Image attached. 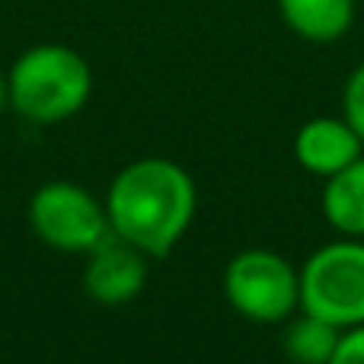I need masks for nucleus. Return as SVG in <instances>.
<instances>
[{"label": "nucleus", "instance_id": "20e7f679", "mask_svg": "<svg viewBox=\"0 0 364 364\" xmlns=\"http://www.w3.org/2000/svg\"><path fill=\"white\" fill-rule=\"evenodd\" d=\"M224 297L252 323H288L301 310V269L272 250H243L224 269Z\"/></svg>", "mask_w": 364, "mask_h": 364}, {"label": "nucleus", "instance_id": "1a4fd4ad", "mask_svg": "<svg viewBox=\"0 0 364 364\" xmlns=\"http://www.w3.org/2000/svg\"><path fill=\"white\" fill-rule=\"evenodd\" d=\"M320 211L339 237L364 240V154L346 170L323 179Z\"/></svg>", "mask_w": 364, "mask_h": 364}, {"label": "nucleus", "instance_id": "0eeeda50", "mask_svg": "<svg viewBox=\"0 0 364 364\" xmlns=\"http://www.w3.org/2000/svg\"><path fill=\"white\" fill-rule=\"evenodd\" d=\"M291 147H294L297 166L320 179H329L333 173L346 170L352 160L364 154V141L342 115H316V119L304 122Z\"/></svg>", "mask_w": 364, "mask_h": 364}, {"label": "nucleus", "instance_id": "f8f14e48", "mask_svg": "<svg viewBox=\"0 0 364 364\" xmlns=\"http://www.w3.org/2000/svg\"><path fill=\"white\" fill-rule=\"evenodd\" d=\"M329 364H364V326L346 329L339 336V346H336Z\"/></svg>", "mask_w": 364, "mask_h": 364}, {"label": "nucleus", "instance_id": "39448f33", "mask_svg": "<svg viewBox=\"0 0 364 364\" xmlns=\"http://www.w3.org/2000/svg\"><path fill=\"white\" fill-rule=\"evenodd\" d=\"M29 224L45 246L58 252H90L112 233L106 201L77 182H45L29 201Z\"/></svg>", "mask_w": 364, "mask_h": 364}, {"label": "nucleus", "instance_id": "423d86ee", "mask_svg": "<svg viewBox=\"0 0 364 364\" xmlns=\"http://www.w3.org/2000/svg\"><path fill=\"white\" fill-rule=\"evenodd\" d=\"M87 269H83V288L93 301L119 307L128 304L144 291L147 284V259L138 246L125 243L122 237L109 233L96 250L87 252Z\"/></svg>", "mask_w": 364, "mask_h": 364}, {"label": "nucleus", "instance_id": "f03ea898", "mask_svg": "<svg viewBox=\"0 0 364 364\" xmlns=\"http://www.w3.org/2000/svg\"><path fill=\"white\" fill-rule=\"evenodd\" d=\"M10 106L36 125L68 122L87 106L93 93V70L80 51L68 45H32L13 61L10 74Z\"/></svg>", "mask_w": 364, "mask_h": 364}, {"label": "nucleus", "instance_id": "6e6552de", "mask_svg": "<svg viewBox=\"0 0 364 364\" xmlns=\"http://www.w3.org/2000/svg\"><path fill=\"white\" fill-rule=\"evenodd\" d=\"M284 26L304 42H339L355 23V0H278Z\"/></svg>", "mask_w": 364, "mask_h": 364}, {"label": "nucleus", "instance_id": "ddd939ff", "mask_svg": "<svg viewBox=\"0 0 364 364\" xmlns=\"http://www.w3.org/2000/svg\"><path fill=\"white\" fill-rule=\"evenodd\" d=\"M10 106V83H6V74L0 70V112Z\"/></svg>", "mask_w": 364, "mask_h": 364}, {"label": "nucleus", "instance_id": "9b49d317", "mask_svg": "<svg viewBox=\"0 0 364 364\" xmlns=\"http://www.w3.org/2000/svg\"><path fill=\"white\" fill-rule=\"evenodd\" d=\"M342 119L364 141V61L346 77V87H342Z\"/></svg>", "mask_w": 364, "mask_h": 364}, {"label": "nucleus", "instance_id": "9d476101", "mask_svg": "<svg viewBox=\"0 0 364 364\" xmlns=\"http://www.w3.org/2000/svg\"><path fill=\"white\" fill-rule=\"evenodd\" d=\"M342 329H336L333 323L320 320V316L310 314H297L284 323V336L282 346L294 364H329L336 346H339Z\"/></svg>", "mask_w": 364, "mask_h": 364}, {"label": "nucleus", "instance_id": "7ed1b4c3", "mask_svg": "<svg viewBox=\"0 0 364 364\" xmlns=\"http://www.w3.org/2000/svg\"><path fill=\"white\" fill-rule=\"evenodd\" d=\"M301 310L336 329L364 326V240L323 243L301 265Z\"/></svg>", "mask_w": 364, "mask_h": 364}, {"label": "nucleus", "instance_id": "f257e3e1", "mask_svg": "<svg viewBox=\"0 0 364 364\" xmlns=\"http://www.w3.org/2000/svg\"><path fill=\"white\" fill-rule=\"evenodd\" d=\"M198 192L176 160L144 157L128 164L106 192V214L115 237L144 256L164 259L192 227Z\"/></svg>", "mask_w": 364, "mask_h": 364}]
</instances>
